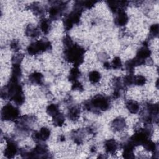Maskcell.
Segmentation results:
<instances>
[{"mask_svg":"<svg viewBox=\"0 0 159 159\" xmlns=\"http://www.w3.org/2000/svg\"><path fill=\"white\" fill-rule=\"evenodd\" d=\"M111 105L110 99L102 94H96L89 101H85L84 107L93 112H99L107 110Z\"/></svg>","mask_w":159,"mask_h":159,"instance_id":"1","label":"cell"},{"mask_svg":"<svg viewBox=\"0 0 159 159\" xmlns=\"http://www.w3.org/2000/svg\"><path fill=\"white\" fill-rule=\"evenodd\" d=\"M84 53L85 50L81 46L73 43L65 48L64 55L66 61L72 63L74 66L78 67L83 63Z\"/></svg>","mask_w":159,"mask_h":159,"instance_id":"2","label":"cell"},{"mask_svg":"<svg viewBox=\"0 0 159 159\" xmlns=\"http://www.w3.org/2000/svg\"><path fill=\"white\" fill-rule=\"evenodd\" d=\"M51 43L48 40H39L31 43L27 48V52L30 55H37L51 49Z\"/></svg>","mask_w":159,"mask_h":159,"instance_id":"3","label":"cell"},{"mask_svg":"<svg viewBox=\"0 0 159 159\" xmlns=\"http://www.w3.org/2000/svg\"><path fill=\"white\" fill-rule=\"evenodd\" d=\"M20 117L19 109L13 104H5L1 111V118L4 121H16Z\"/></svg>","mask_w":159,"mask_h":159,"instance_id":"4","label":"cell"},{"mask_svg":"<svg viewBox=\"0 0 159 159\" xmlns=\"http://www.w3.org/2000/svg\"><path fill=\"white\" fill-rule=\"evenodd\" d=\"M65 2H58L51 6L49 9V17L51 20H57L60 17L66 7Z\"/></svg>","mask_w":159,"mask_h":159,"instance_id":"5","label":"cell"},{"mask_svg":"<svg viewBox=\"0 0 159 159\" xmlns=\"http://www.w3.org/2000/svg\"><path fill=\"white\" fill-rule=\"evenodd\" d=\"M18 152L19 148L17 143L11 139L7 140L4 151V156L7 158H12L17 154Z\"/></svg>","mask_w":159,"mask_h":159,"instance_id":"6","label":"cell"},{"mask_svg":"<svg viewBox=\"0 0 159 159\" xmlns=\"http://www.w3.org/2000/svg\"><path fill=\"white\" fill-rule=\"evenodd\" d=\"M50 130L47 127H42L38 131H35L32 134V138L36 142H45L50 136Z\"/></svg>","mask_w":159,"mask_h":159,"instance_id":"7","label":"cell"},{"mask_svg":"<svg viewBox=\"0 0 159 159\" xmlns=\"http://www.w3.org/2000/svg\"><path fill=\"white\" fill-rule=\"evenodd\" d=\"M114 18V24L119 27L125 26L129 21V16L124 9H120L116 13Z\"/></svg>","mask_w":159,"mask_h":159,"instance_id":"8","label":"cell"},{"mask_svg":"<svg viewBox=\"0 0 159 159\" xmlns=\"http://www.w3.org/2000/svg\"><path fill=\"white\" fill-rule=\"evenodd\" d=\"M151 53V50L148 48V45H143V46L138 50L135 57L145 63L147 59L150 57Z\"/></svg>","mask_w":159,"mask_h":159,"instance_id":"9","label":"cell"},{"mask_svg":"<svg viewBox=\"0 0 159 159\" xmlns=\"http://www.w3.org/2000/svg\"><path fill=\"white\" fill-rule=\"evenodd\" d=\"M104 150L107 154H114L118 149L119 144L116 140L114 139H110L106 140L104 143Z\"/></svg>","mask_w":159,"mask_h":159,"instance_id":"10","label":"cell"},{"mask_svg":"<svg viewBox=\"0 0 159 159\" xmlns=\"http://www.w3.org/2000/svg\"><path fill=\"white\" fill-rule=\"evenodd\" d=\"M135 146L129 140L127 142L125 143L123 147V157L125 158H133L135 157L134 155V148Z\"/></svg>","mask_w":159,"mask_h":159,"instance_id":"11","label":"cell"},{"mask_svg":"<svg viewBox=\"0 0 159 159\" xmlns=\"http://www.w3.org/2000/svg\"><path fill=\"white\" fill-rule=\"evenodd\" d=\"M126 121L124 118L121 117H118L114 119L111 124L112 128L117 132H120L123 130L126 127Z\"/></svg>","mask_w":159,"mask_h":159,"instance_id":"12","label":"cell"},{"mask_svg":"<svg viewBox=\"0 0 159 159\" xmlns=\"http://www.w3.org/2000/svg\"><path fill=\"white\" fill-rule=\"evenodd\" d=\"M29 80L32 84L42 85L43 83V75L40 72L34 71L29 75Z\"/></svg>","mask_w":159,"mask_h":159,"instance_id":"13","label":"cell"},{"mask_svg":"<svg viewBox=\"0 0 159 159\" xmlns=\"http://www.w3.org/2000/svg\"><path fill=\"white\" fill-rule=\"evenodd\" d=\"M125 107L129 112L131 114H135L140 111L139 103L134 99H129L125 102Z\"/></svg>","mask_w":159,"mask_h":159,"instance_id":"14","label":"cell"},{"mask_svg":"<svg viewBox=\"0 0 159 159\" xmlns=\"http://www.w3.org/2000/svg\"><path fill=\"white\" fill-rule=\"evenodd\" d=\"M80 108L76 106H73L69 108L67 115L69 119L72 121H76L80 117Z\"/></svg>","mask_w":159,"mask_h":159,"instance_id":"15","label":"cell"},{"mask_svg":"<svg viewBox=\"0 0 159 159\" xmlns=\"http://www.w3.org/2000/svg\"><path fill=\"white\" fill-rule=\"evenodd\" d=\"M39 29L44 34H48L51 29V21L46 18L42 19L39 24Z\"/></svg>","mask_w":159,"mask_h":159,"instance_id":"16","label":"cell"},{"mask_svg":"<svg viewBox=\"0 0 159 159\" xmlns=\"http://www.w3.org/2000/svg\"><path fill=\"white\" fill-rule=\"evenodd\" d=\"M25 35L30 38H36L39 36L40 34V30L39 28H37L35 27L32 25H27L25 28Z\"/></svg>","mask_w":159,"mask_h":159,"instance_id":"17","label":"cell"},{"mask_svg":"<svg viewBox=\"0 0 159 159\" xmlns=\"http://www.w3.org/2000/svg\"><path fill=\"white\" fill-rule=\"evenodd\" d=\"M101 74L97 70L91 71L88 73V80L92 84H96L99 82L101 79Z\"/></svg>","mask_w":159,"mask_h":159,"instance_id":"18","label":"cell"},{"mask_svg":"<svg viewBox=\"0 0 159 159\" xmlns=\"http://www.w3.org/2000/svg\"><path fill=\"white\" fill-rule=\"evenodd\" d=\"M81 75V71L77 66H73L70 71L68 75V80L72 83L78 81Z\"/></svg>","mask_w":159,"mask_h":159,"instance_id":"19","label":"cell"},{"mask_svg":"<svg viewBox=\"0 0 159 159\" xmlns=\"http://www.w3.org/2000/svg\"><path fill=\"white\" fill-rule=\"evenodd\" d=\"M65 122V117L60 112L55 116L52 117V122L56 127H61L64 125Z\"/></svg>","mask_w":159,"mask_h":159,"instance_id":"20","label":"cell"},{"mask_svg":"<svg viewBox=\"0 0 159 159\" xmlns=\"http://www.w3.org/2000/svg\"><path fill=\"white\" fill-rule=\"evenodd\" d=\"M45 111H46V113L52 117L60 112L58 106L54 103L48 104L46 107Z\"/></svg>","mask_w":159,"mask_h":159,"instance_id":"21","label":"cell"},{"mask_svg":"<svg viewBox=\"0 0 159 159\" xmlns=\"http://www.w3.org/2000/svg\"><path fill=\"white\" fill-rule=\"evenodd\" d=\"M147 82V78L145 76L142 75H134V80H133V84L138 86H142L145 84Z\"/></svg>","mask_w":159,"mask_h":159,"instance_id":"22","label":"cell"},{"mask_svg":"<svg viewBox=\"0 0 159 159\" xmlns=\"http://www.w3.org/2000/svg\"><path fill=\"white\" fill-rule=\"evenodd\" d=\"M143 148H145V150L148 151V152H152V153H155L157 150V145L155 144V142H153L152 140L150 139L148 140L143 145Z\"/></svg>","mask_w":159,"mask_h":159,"instance_id":"23","label":"cell"},{"mask_svg":"<svg viewBox=\"0 0 159 159\" xmlns=\"http://www.w3.org/2000/svg\"><path fill=\"white\" fill-rule=\"evenodd\" d=\"M111 68L114 70L120 69L122 66V63L120 58L119 57H115L111 63Z\"/></svg>","mask_w":159,"mask_h":159,"instance_id":"24","label":"cell"},{"mask_svg":"<svg viewBox=\"0 0 159 159\" xmlns=\"http://www.w3.org/2000/svg\"><path fill=\"white\" fill-rule=\"evenodd\" d=\"M150 35L152 37H157L159 33V27L158 24H153L150 27L149 29Z\"/></svg>","mask_w":159,"mask_h":159,"instance_id":"25","label":"cell"},{"mask_svg":"<svg viewBox=\"0 0 159 159\" xmlns=\"http://www.w3.org/2000/svg\"><path fill=\"white\" fill-rule=\"evenodd\" d=\"M30 9L36 15H41L43 13V9L39 4L34 3L31 4L30 6Z\"/></svg>","mask_w":159,"mask_h":159,"instance_id":"26","label":"cell"},{"mask_svg":"<svg viewBox=\"0 0 159 159\" xmlns=\"http://www.w3.org/2000/svg\"><path fill=\"white\" fill-rule=\"evenodd\" d=\"M81 2H82L83 7H85L86 9H91L97 2V1H81Z\"/></svg>","mask_w":159,"mask_h":159,"instance_id":"27","label":"cell"},{"mask_svg":"<svg viewBox=\"0 0 159 159\" xmlns=\"http://www.w3.org/2000/svg\"><path fill=\"white\" fill-rule=\"evenodd\" d=\"M71 89L73 90H78V91H83V86L82 85V84L78 81H76L73 82L72 84V86H71Z\"/></svg>","mask_w":159,"mask_h":159,"instance_id":"28","label":"cell"},{"mask_svg":"<svg viewBox=\"0 0 159 159\" xmlns=\"http://www.w3.org/2000/svg\"><path fill=\"white\" fill-rule=\"evenodd\" d=\"M10 47L11 48V49H12L13 50H14L15 52H17L19 50L20 48V45L19 43L16 40H13L11 42V44H10Z\"/></svg>","mask_w":159,"mask_h":159,"instance_id":"29","label":"cell"},{"mask_svg":"<svg viewBox=\"0 0 159 159\" xmlns=\"http://www.w3.org/2000/svg\"><path fill=\"white\" fill-rule=\"evenodd\" d=\"M104 67L107 69V70H109V69H111V63L108 62V61H106L104 63Z\"/></svg>","mask_w":159,"mask_h":159,"instance_id":"30","label":"cell"}]
</instances>
